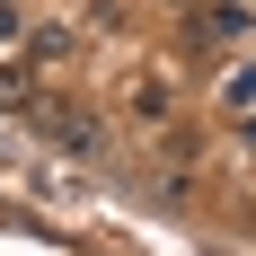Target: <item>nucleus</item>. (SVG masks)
I'll return each mask as SVG.
<instances>
[{"instance_id": "f257e3e1", "label": "nucleus", "mask_w": 256, "mask_h": 256, "mask_svg": "<svg viewBox=\"0 0 256 256\" xmlns=\"http://www.w3.org/2000/svg\"><path fill=\"white\" fill-rule=\"evenodd\" d=\"M36 124H44L53 150H71V159H106V124H98V115H80V106H44Z\"/></svg>"}, {"instance_id": "f03ea898", "label": "nucleus", "mask_w": 256, "mask_h": 256, "mask_svg": "<svg viewBox=\"0 0 256 256\" xmlns=\"http://www.w3.org/2000/svg\"><path fill=\"white\" fill-rule=\"evenodd\" d=\"M194 36H204V44H238V36H248V9H238V0H212Z\"/></svg>"}, {"instance_id": "7ed1b4c3", "label": "nucleus", "mask_w": 256, "mask_h": 256, "mask_svg": "<svg viewBox=\"0 0 256 256\" xmlns=\"http://www.w3.org/2000/svg\"><path fill=\"white\" fill-rule=\"evenodd\" d=\"M221 106H230V115H256V62H248V71H230V88H221Z\"/></svg>"}, {"instance_id": "20e7f679", "label": "nucleus", "mask_w": 256, "mask_h": 256, "mask_svg": "<svg viewBox=\"0 0 256 256\" xmlns=\"http://www.w3.org/2000/svg\"><path fill=\"white\" fill-rule=\"evenodd\" d=\"M132 115H142V124H168V88L142 80V88H132Z\"/></svg>"}]
</instances>
